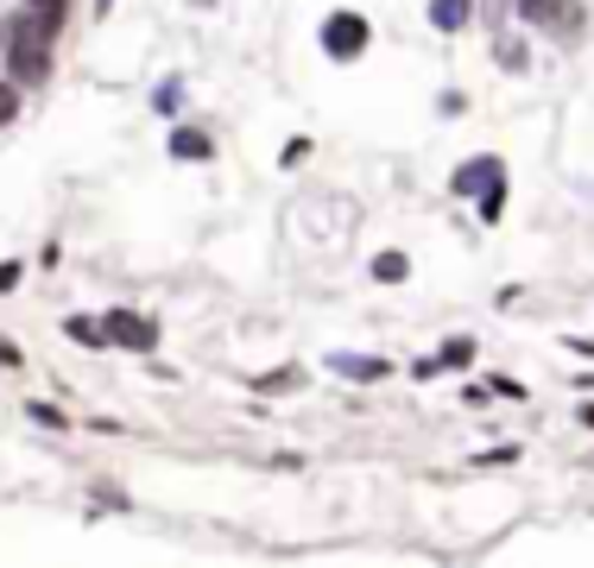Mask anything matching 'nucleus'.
<instances>
[{"label": "nucleus", "mask_w": 594, "mask_h": 568, "mask_svg": "<svg viewBox=\"0 0 594 568\" xmlns=\"http://www.w3.org/2000/svg\"><path fill=\"white\" fill-rule=\"evenodd\" d=\"M51 32L58 26L44 20V13H7L0 20V58H7V77L20 82V89H44L51 82Z\"/></svg>", "instance_id": "f257e3e1"}, {"label": "nucleus", "mask_w": 594, "mask_h": 568, "mask_svg": "<svg viewBox=\"0 0 594 568\" xmlns=\"http://www.w3.org/2000/svg\"><path fill=\"white\" fill-rule=\"evenodd\" d=\"M367 39H374L367 13H329V20H323V58L355 63L360 51H367Z\"/></svg>", "instance_id": "f03ea898"}, {"label": "nucleus", "mask_w": 594, "mask_h": 568, "mask_svg": "<svg viewBox=\"0 0 594 568\" xmlns=\"http://www.w3.org/2000/svg\"><path fill=\"white\" fill-rule=\"evenodd\" d=\"M101 329H108V341L127 353H152L159 348V322L152 316H139V310H108L101 316Z\"/></svg>", "instance_id": "7ed1b4c3"}, {"label": "nucleus", "mask_w": 594, "mask_h": 568, "mask_svg": "<svg viewBox=\"0 0 594 568\" xmlns=\"http://www.w3.org/2000/svg\"><path fill=\"white\" fill-rule=\"evenodd\" d=\"M506 177V165H499L494 152H481V158H468V165H456V177H449V197H481L487 183H499Z\"/></svg>", "instance_id": "20e7f679"}, {"label": "nucleus", "mask_w": 594, "mask_h": 568, "mask_svg": "<svg viewBox=\"0 0 594 568\" xmlns=\"http://www.w3.org/2000/svg\"><path fill=\"white\" fill-rule=\"evenodd\" d=\"M518 13H525V26H537V32H551L556 20L563 26H575L582 13H575L570 0H518Z\"/></svg>", "instance_id": "39448f33"}, {"label": "nucleus", "mask_w": 594, "mask_h": 568, "mask_svg": "<svg viewBox=\"0 0 594 568\" xmlns=\"http://www.w3.org/2000/svg\"><path fill=\"white\" fill-rule=\"evenodd\" d=\"M304 386H310V372L304 367H273V372H259L254 379L259 398H285V392H304Z\"/></svg>", "instance_id": "423d86ee"}, {"label": "nucleus", "mask_w": 594, "mask_h": 568, "mask_svg": "<svg viewBox=\"0 0 594 568\" xmlns=\"http://www.w3.org/2000/svg\"><path fill=\"white\" fill-rule=\"evenodd\" d=\"M329 367H336L341 379H386L393 360H374V353H329Z\"/></svg>", "instance_id": "0eeeda50"}, {"label": "nucleus", "mask_w": 594, "mask_h": 568, "mask_svg": "<svg viewBox=\"0 0 594 568\" xmlns=\"http://www.w3.org/2000/svg\"><path fill=\"white\" fill-rule=\"evenodd\" d=\"M468 13H475V0H430V26H436V32H462Z\"/></svg>", "instance_id": "6e6552de"}, {"label": "nucleus", "mask_w": 594, "mask_h": 568, "mask_svg": "<svg viewBox=\"0 0 594 568\" xmlns=\"http://www.w3.org/2000/svg\"><path fill=\"white\" fill-rule=\"evenodd\" d=\"M63 335L77 341V348H108V329H101V316H70Z\"/></svg>", "instance_id": "1a4fd4ad"}, {"label": "nucleus", "mask_w": 594, "mask_h": 568, "mask_svg": "<svg viewBox=\"0 0 594 568\" xmlns=\"http://www.w3.org/2000/svg\"><path fill=\"white\" fill-rule=\"evenodd\" d=\"M216 146H209V133H197V127H178L171 133V158H209Z\"/></svg>", "instance_id": "9d476101"}, {"label": "nucleus", "mask_w": 594, "mask_h": 568, "mask_svg": "<svg viewBox=\"0 0 594 568\" xmlns=\"http://www.w3.org/2000/svg\"><path fill=\"white\" fill-rule=\"evenodd\" d=\"M374 278L379 285H405V278H412V259L405 253H374Z\"/></svg>", "instance_id": "9b49d317"}, {"label": "nucleus", "mask_w": 594, "mask_h": 568, "mask_svg": "<svg viewBox=\"0 0 594 568\" xmlns=\"http://www.w3.org/2000/svg\"><path fill=\"white\" fill-rule=\"evenodd\" d=\"M449 372H462V367H475V341L468 335H456V341H443V353H436Z\"/></svg>", "instance_id": "f8f14e48"}, {"label": "nucleus", "mask_w": 594, "mask_h": 568, "mask_svg": "<svg viewBox=\"0 0 594 568\" xmlns=\"http://www.w3.org/2000/svg\"><path fill=\"white\" fill-rule=\"evenodd\" d=\"M499 216H506V177H499V183H487V190H481V221L494 228Z\"/></svg>", "instance_id": "ddd939ff"}, {"label": "nucleus", "mask_w": 594, "mask_h": 568, "mask_svg": "<svg viewBox=\"0 0 594 568\" xmlns=\"http://www.w3.org/2000/svg\"><path fill=\"white\" fill-rule=\"evenodd\" d=\"M26 411H32V423H44V430H70V417H63L58 405H44V398H32Z\"/></svg>", "instance_id": "4468645a"}, {"label": "nucleus", "mask_w": 594, "mask_h": 568, "mask_svg": "<svg viewBox=\"0 0 594 568\" xmlns=\"http://www.w3.org/2000/svg\"><path fill=\"white\" fill-rule=\"evenodd\" d=\"M13 89H20V82H13V77L0 82V127H7V120L20 114V96H13Z\"/></svg>", "instance_id": "2eb2a0df"}, {"label": "nucleus", "mask_w": 594, "mask_h": 568, "mask_svg": "<svg viewBox=\"0 0 594 568\" xmlns=\"http://www.w3.org/2000/svg\"><path fill=\"white\" fill-rule=\"evenodd\" d=\"M20 272H26L20 259H0V291H20Z\"/></svg>", "instance_id": "dca6fc26"}, {"label": "nucleus", "mask_w": 594, "mask_h": 568, "mask_svg": "<svg viewBox=\"0 0 594 568\" xmlns=\"http://www.w3.org/2000/svg\"><path fill=\"white\" fill-rule=\"evenodd\" d=\"M26 7H32V13H44V20L58 26V20H63V7H70V0H26Z\"/></svg>", "instance_id": "f3484780"}, {"label": "nucleus", "mask_w": 594, "mask_h": 568, "mask_svg": "<svg viewBox=\"0 0 594 568\" xmlns=\"http://www.w3.org/2000/svg\"><path fill=\"white\" fill-rule=\"evenodd\" d=\"M494 398H513V405H525V386H518V379H494Z\"/></svg>", "instance_id": "a211bd4d"}, {"label": "nucleus", "mask_w": 594, "mask_h": 568, "mask_svg": "<svg viewBox=\"0 0 594 568\" xmlns=\"http://www.w3.org/2000/svg\"><path fill=\"white\" fill-rule=\"evenodd\" d=\"M575 417H582V430H594V405H582V411H575Z\"/></svg>", "instance_id": "6ab92c4d"}, {"label": "nucleus", "mask_w": 594, "mask_h": 568, "mask_svg": "<svg viewBox=\"0 0 594 568\" xmlns=\"http://www.w3.org/2000/svg\"><path fill=\"white\" fill-rule=\"evenodd\" d=\"M570 348H575V353H588V360H594V341H570Z\"/></svg>", "instance_id": "aec40b11"}, {"label": "nucleus", "mask_w": 594, "mask_h": 568, "mask_svg": "<svg viewBox=\"0 0 594 568\" xmlns=\"http://www.w3.org/2000/svg\"><path fill=\"white\" fill-rule=\"evenodd\" d=\"M108 7H115V0H96V13H108Z\"/></svg>", "instance_id": "412c9836"}]
</instances>
